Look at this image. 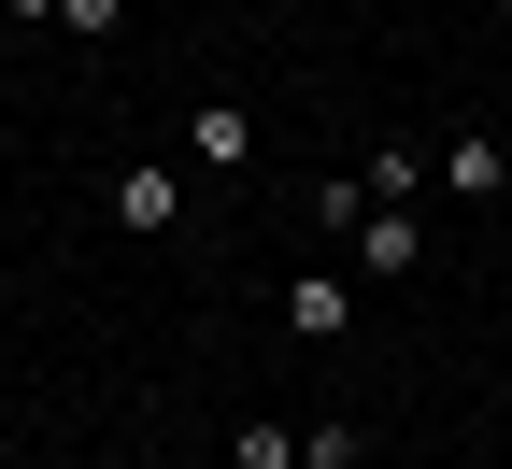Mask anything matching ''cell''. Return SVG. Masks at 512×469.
Wrapping results in <instances>:
<instances>
[{"mask_svg":"<svg viewBox=\"0 0 512 469\" xmlns=\"http://www.w3.org/2000/svg\"><path fill=\"white\" fill-rule=\"evenodd\" d=\"M342 327H356V285L342 271H299L285 285V342H342Z\"/></svg>","mask_w":512,"mask_h":469,"instance_id":"7a4b0ae2","label":"cell"},{"mask_svg":"<svg viewBox=\"0 0 512 469\" xmlns=\"http://www.w3.org/2000/svg\"><path fill=\"white\" fill-rule=\"evenodd\" d=\"M228 455H242V469H299V441H285V427H242Z\"/></svg>","mask_w":512,"mask_h":469,"instance_id":"ba28073f","label":"cell"},{"mask_svg":"<svg viewBox=\"0 0 512 469\" xmlns=\"http://www.w3.org/2000/svg\"><path fill=\"white\" fill-rule=\"evenodd\" d=\"M356 455H370V441H356L342 413H328V427H299V469H356Z\"/></svg>","mask_w":512,"mask_h":469,"instance_id":"52a82bcc","label":"cell"},{"mask_svg":"<svg viewBox=\"0 0 512 469\" xmlns=\"http://www.w3.org/2000/svg\"><path fill=\"white\" fill-rule=\"evenodd\" d=\"M57 29H86V43H100V29H114V0H57Z\"/></svg>","mask_w":512,"mask_h":469,"instance_id":"9c48e42d","label":"cell"},{"mask_svg":"<svg viewBox=\"0 0 512 469\" xmlns=\"http://www.w3.org/2000/svg\"><path fill=\"white\" fill-rule=\"evenodd\" d=\"M441 185H456V199H498V185H512V143H484V128L441 143Z\"/></svg>","mask_w":512,"mask_h":469,"instance_id":"5b68a950","label":"cell"},{"mask_svg":"<svg viewBox=\"0 0 512 469\" xmlns=\"http://www.w3.org/2000/svg\"><path fill=\"white\" fill-rule=\"evenodd\" d=\"M114 228H143V242L185 228V171H171V157H128V171H114Z\"/></svg>","mask_w":512,"mask_h":469,"instance_id":"6da1fadb","label":"cell"},{"mask_svg":"<svg viewBox=\"0 0 512 469\" xmlns=\"http://www.w3.org/2000/svg\"><path fill=\"white\" fill-rule=\"evenodd\" d=\"M413 185H427V157H413V143H370V171H356V199H413Z\"/></svg>","mask_w":512,"mask_h":469,"instance_id":"8992f818","label":"cell"},{"mask_svg":"<svg viewBox=\"0 0 512 469\" xmlns=\"http://www.w3.org/2000/svg\"><path fill=\"white\" fill-rule=\"evenodd\" d=\"M356 228H370V242H356V256H370V285H399V271H413V256H427V228L399 214V199H370V214H356Z\"/></svg>","mask_w":512,"mask_h":469,"instance_id":"277c9868","label":"cell"},{"mask_svg":"<svg viewBox=\"0 0 512 469\" xmlns=\"http://www.w3.org/2000/svg\"><path fill=\"white\" fill-rule=\"evenodd\" d=\"M185 157H200V171H242L256 157V114L242 100H200V114H185Z\"/></svg>","mask_w":512,"mask_h":469,"instance_id":"3957f363","label":"cell"}]
</instances>
